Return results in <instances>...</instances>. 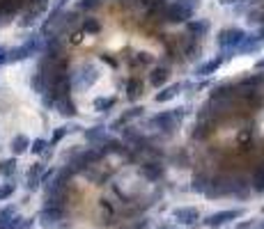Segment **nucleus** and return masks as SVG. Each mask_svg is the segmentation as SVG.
Returning <instances> with one entry per match:
<instances>
[{"label":"nucleus","mask_w":264,"mask_h":229,"mask_svg":"<svg viewBox=\"0 0 264 229\" xmlns=\"http://www.w3.org/2000/svg\"><path fill=\"white\" fill-rule=\"evenodd\" d=\"M244 215V211L241 209H227V211H218V213H212L207 220H204V224L207 227H223V224L232 222V220L241 218Z\"/></svg>","instance_id":"nucleus-6"},{"label":"nucleus","mask_w":264,"mask_h":229,"mask_svg":"<svg viewBox=\"0 0 264 229\" xmlns=\"http://www.w3.org/2000/svg\"><path fill=\"white\" fill-rule=\"evenodd\" d=\"M250 227H253V222H241L236 229H250Z\"/></svg>","instance_id":"nucleus-32"},{"label":"nucleus","mask_w":264,"mask_h":229,"mask_svg":"<svg viewBox=\"0 0 264 229\" xmlns=\"http://www.w3.org/2000/svg\"><path fill=\"white\" fill-rule=\"evenodd\" d=\"M23 7L25 0H0V23H10Z\"/></svg>","instance_id":"nucleus-8"},{"label":"nucleus","mask_w":264,"mask_h":229,"mask_svg":"<svg viewBox=\"0 0 264 229\" xmlns=\"http://www.w3.org/2000/svg\"><path fill=\"white\" fill-rule=\"evenodd\" d=\"M246 37L244 30H239V27H227V30H223L221 35H218V44H221L223 50H227V53H234L236 46L241 44V39Z\"/></svg>","instance_id":"nucleus-4"},{"label":"nucleus","mask_w":264,"mask_h":229,"mask_svg":"<svg viewBox=\"0 0 264 229\" xmlns=\"http://www.w3.org/2000/svg\"><path fill=\"white\" fill-rule=\"evenodd\" d=\"M85 137H88L90 142H103V126H94L92 131H85Z\"/></svg>","instance_id":"nucleus-26"},{"label":"nucleus","mask_w":264,"mask_h":229,"mask_svg":"<svg viewBox=\"0 0 264 229\" xmlns=\"http://www.w3.org/2000/svg\"><path fill=\"white\" fill-rule=\"evenodd\" d=\"M42 37L39 35H33L28 37V39L23 41L21 46H16V48H10V62H23V60L33 58L35 53H39L42 50Z\"/></svg>","instance_id":"nucleus-1"},{"label":"nucleus","mask_w":264,"mask_h":229,"mask_svg":"<svg viewBox=\"0 0 264 229\" xmlns=\"http://www.w3.org/2000/svg\"><path fill=\"white\" fill-rule=\"evenodd\" d=\"M83 32L85 35H99L101 32V23L97 18H83Z\"/></svg>","instance_id":"nucleus-22"},{"label":"nucleus","mask_w":264,"mask_h":229,"mask_svg":"<svg viewBox=\"0 0 264 229\" xmlns=\"http://www.w3.org/2000/svg\"><path fill=\"white\" fill-rule=\"evenodd\" d=\"M99 71L94 64H83L76 73H71V90H88L97 82Z\"/></svg>","instance_id":"nucleus-3"},{"label":"nucleus","mask_w":264,"mask_h":229,"mask_svg":"<svg viewBox=\"0 0 264 229\" xmlns=\"http://www.w3.org/2000/svg\"><path fill=\"white\" fill-rule=\"evenodd\" d=\"M195 9H198V0H177V3L166 12V21H170V23L189 21Z\"/></svg>","instance_id":"nucleus-2"},{"label":"nucleus","mask_w":264,"mask_h":229,"mask_svg":"<svg viewBox=\"0 0 264 229\" xmlns=\"http://www.w3.org/2000/svg\"><path fill=\"white\" fill-rule=\"evenodd\" d=\"M257 69H264V60H262V62H257Z\"/></svg>","instance_id":"nucleus-34"},{"label":"nucleus","mask_w":264,"mask_h":229,"mask_svg":"<svg viewBox=\"0 0 264 229\" xmlns=\"http://www.w3.org/2000/svg\"><path fill=\"white\" fill-rule=\"evenodd\" d=\"M10 64V48L7 46H0V67Z\"/></svg>","instance_id":"nucleus-30"},{"label":"nucleus","mask_w":264,"mask_h":229,"mask_svg":"<svg viewBox=\"0 0 264 229\" xmlns=\"http://www.w3.org/2000/svg\"><path fill=\"white\" fill-rule=\"evenodd\" d=\"M53 108H58V112L65 114V117H74V114H76V103H74V99H71V94L58 96Z\"/></svg>","instance_id":"nucleus-11"},{"label":"nucleus","mask_w":264,"mask_h":229,"mask_svg":"<svg viewBox=\"0 0 264 229\" xmlns=\"http://www.w3.org/2000/svg\"><path fill=\"white\" fill-rule=\"evenodd\" d=\"M179 92H181V82H177V85H170V87H166L163 92H159V94L154 96V101H156V103H166V101L175 99Z\"/></svg>","instance_id":"nucleus-15"},{"label":"nucleus","mask_w":264,"mask_h":229,"mask_svg":"<svg viewBox=\"0 0 264 229\" xmlns=\"http://www.w3.org/2000/svg\"><path fill=\"white\" fill-rule=\"evenodd\" d=\"M65 218V211H62V206H51L46 204L42 209V213H39V222H42V227L51 229L56 227V224H60V220Z\"/></svg>","instance_id":"nucleus-7"},{"label":"nucleus","mask_w":264,"mask_h":229,"mask_svg":"<svg viewBox=\"0 0 264 229\" xmlns=\"http://www.w3.org/2000/svg\"><path fill=\"white\" fill-rule=\"evenodd\" d=\"M161 229H168V227H161Z\"/></svg>","instance_id":"nucleus-36"},{"label":"nucleus","mask_w":264,"mask_h":229,"mask_svg":"<svg viewBox=\"0 0 264 229\" xmlns=\"http://www.w3.org/2000/svg\"><path fill=\"white\" fill-rule=\"evenodd\" d=\"M191 188H193V190H198V192H204V190H207L204 177H200V174H198V177H193V186H191Z\"/></svg>","instance_id":"nucleus-29"},{"label":"nucleus","mask_w":264,"mask_h":229,"mask_svg":"<svg viewBox=\"0 0 264 229\" xmlns=\"http://www.w3.org/2000/svg\"><path fill=\"white\" fill-rule=\"evenodd\" d=\"M16 174V158H5L0 160V177L12 179Z\"/></svg>","instance_id":"nucleus-17"},{"label":"nucleus","mask_w":264,"mask_h":229,"mask_svg":"<svg viewBox=\"0 0 264 229\" xmlns=\"http://www.w3.org/2000/svg\"><path fill=\"white\" fill-rule=\"evenodd\" d=\"M16 192V183L14 181H10V183H3L0 186V202H5V199H10L12 195Z\"/></svg>","instance_id":"nucleus-25"},{"label":"nucleus","mask_w":264,"mask_h":229,"mask_svg":"<svg viewBox=\"0 0 264 229\" xmlns=\"http://www.w3.org/2000/svg\"><path fill=\"white\" fill-rule=\"evenodd\" d=\"M30 151H33L35 156L46 154V151H48V142L44 140V137H37V140H33V142H30Z\"/></svg>","instance_id":"nucleus-24"},{"label":"nucleus","mask_w":264,"mask_h":229,"mask_svg":"<svg viewBox=\"0 0 264 229\" xmlns=\"http://www.w3.org/2000/svg\"><path fill=\"white\" fill-rule=\"evenodd\" d=\"M172 215H175V220L179 224H195L200 220V211L193 209V206H179Z\"/></svg>","instance_id":"nucleus-9"},{"label":"nucleus","mask_w":264,"mask_h":229,"mask_svg":"<svg viewBox=\"0 0 264 229\" xmlns=\"http://www.w3.org/2000/svg\"><path fill=\"white\" fill-rule=\"evenodd\" d=\"M181 117H184V108H179V112H161L156 117H152V126H159L161 131L170 133L181 122Z\"/></svg>","instance_id":"nucleus-5"},{"label":"nucleus","mask_w":264,"mask_h":229,"mask_svg":"<svg viewBox=\"0 0 264 229\" xmlns=\"http://www.w3.org/2000/svg\"><path fill=\"white\" fill-rule=\"evenodd\" d=\"M262 48V39L259 37H248L246 35L244 39H241V44L236 46L234 53H255V50Z\"/></svg>","instance_id":"nucleus-13"},{"label":"nucleus","mask_w":264,"mask_h":229,"mask_svg":"<svg viewBox=\"0 0 264 229\" xmlns=\"http://www.w3.org/2000/svg\"><path fill=\"white\" fill-rule=\"evenodd\" d=\"M140 94H143V82L138 78H129V82H126V99L136 101Z\"/></svg>","instance_id":"nucleus-16"},{"label":"nucleus","mask_w":264,"mask_h":229,"mask_svg":"<svg viewBox=\"0 0 264 229\" xmlns=\"http://www.w3.org/2000/svg\"><path fill=\"white\" fill-rule=\"evenodd\" d=\"M78 7L81 9H92V7H97V0H81Z\"/></svg>","instance_id":"nucleus-31"},{"label":"nucleus","mask_w":264,"mask_h":229,"mask_svg":"<svg viewBox=\"0 0 264 229\" xmlns=\"http://www.w3.org/2000/svg\"><path fill=\"white\" fill-rule=\"evenodd\" d=\"M78 126H60V128H56L53 131V137H51V142H48V149H53V147L58 145V142L62 140V137L67 135V133H71V131H76Z\"/></svg>","instance_id":"nucleus-20"},{"label":"nucleus","mask_w":264,"mask_h":229,"mask_svg":"<svg viewBox=\"0 0 264 229\" xmlns=\"http://www.w3.org/2000/svg\"><path fill=\"white\" fill-rule=\"evenodd\" d=\"M168 76H170V71H168L166 67L154 69V71H152V85H154V87H161L163 82L168 80Z\"/></svg>","instance_id":"nucleus-21"},{"label":"nucleus","mask_w":264,"mask_h":229,"mask_svg":"<svg viewBox=\"0 0 264 229\" xmlns=\"http://www.w3.org/2000/svg\"><path fill=\"white\" fill-rule=\"evenodd\" d=\"M143 105H140V108H131V110H126L124 114H122L120 119H117L115 124H113V128H120L122 124H126V122H131V119H136V117H140V114H143Z\"/></svg>","instance_id":"nucleus-19"},{"label":"nucleus","mask_w":264,"mask_h":229,"mask_svg":"<svg viewBox=\"0 0 264 229\" xmlns=\"http://www.w3.org/2000/svg\"><path fill=\"white\" fill-rule=\"evenodd\" d=\"M189 32L191 35H195V37H207V32H209V23L207 21H191L189 23Z\"/></svg>","instance_id":"nucleus-18"},{"label":"nucleus","mask_w":264,"mask_h":229,"mask_svg":"<svg viewBox=\"0 0 264 229\" xmlns=\"http://www.w3.org/2000/svg\"><path fill=\"white\" fill-rule=\"evenodd\" d=\"M259 39H264V27H262V32H259Z\"/></svg>","instance_id":"nucleus-35"},{"label":"nucleus","mask_w":264,"mask_h":229,"mask_svg":"<svg viewBox=\"0 0 264 229\" xmlns=\"http://www.w3.org/2000/svg\"><path fill=\"white\" fill-rule=\"evenodd\" d=\"M10 149H12V154L14 156H21V154H25V151H30V137L23 135V133L14 135L12 137V142H10Z\"/></svg>","instance_id":"nucleus-12"},{"label":"nucleus","mask_w":264,"mask_h":229,"mask_svg":"<svg viewBox=\"0 0 264 229\" xmlns=\"http://www.w3.org/2000/svg\"><path fill=\"white\" fill-rule=\"evenodd\" d=\"M143 172H145V177L147 179H152V181H159V179H161V174H163V169L159 167L156 163H147L143 167Z\"/></svg>","instance_id":"nucleus-23"},{"label":"nucleus","mask_w":264,"mask_h":229,"mask_svg":"<svg viewBox=\"0 0 264 229\" xmlns=\"http://www.w3.org/2000/svg\"><path fill=\"white\" fill-rule=\"evenodd\" d=\"M253 183H255V190H259V192L264 190V165H262V167L257 169V172H255V177H253Z\"/></svg>","instance_id":"nucleus-28"},{"label":"nucleus","mask_w":264,"mask_h":229,"mask_svg":"<svg viewBox=\"0 0 264 229\" xmlns=\"http://www.w3.org/2000/svg\"><path fill=\"white\" fill-rule=\"evenodd\" d=\"M225 62V55H218V58H214V60H209V62H204L202 67L198 69V76H212L214 71H218V67Z\"/></svg>","instance_id":"nucleus-14"},{"label":"nucleus","mask_w":264,"mask_h":229,"mask_svg":"<svg viewBox=\"0 0 264 229\" xmlns=\"http://www.w3.org/2000/svg\"><path fill=\"white\" fill-rule=\"evenodd\" d=\"M42 172H44V165L42 163H35L33 167L28 169V177H25V188L30 192H35L39 186H42Z\"/></svg>","instance_id":"nucleus-10"},{"label":"nucleus","mask_w":264,"mask_h":229,"mask_svg":"<svg viewBox=\"0 0 264 229\" xmlns=\"http://www.w3.org/2000/svg\"><path fill=\"white\" fill-rule=\"evenodd\" d=\"M113 105H115V99H113V96H108V99H97V101H94V110H99V112H103V110L113 108Z\"/></svg>","instance_id":"nucleus-27"},{"label":"nucleus","mask_w":264,"mask_h":229,"mask_svg":"<svg viewBox=\"0 0 264 229\" xmlns=\"http://www.w3.org/2000/svg\"><path fill=\"white\" fill-rule=\"evenodd\" d=\"M221 5H232V3H239V0H218Z\"/></svg>","instance_id":"nucleus-33"}]
</instances>
